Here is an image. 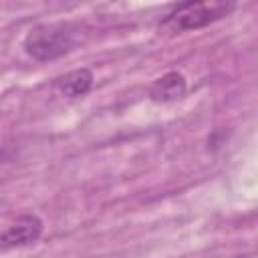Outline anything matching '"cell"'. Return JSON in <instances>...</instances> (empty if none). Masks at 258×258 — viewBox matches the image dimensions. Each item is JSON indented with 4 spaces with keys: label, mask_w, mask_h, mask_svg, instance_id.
I'll return each mask as SVG.
<instances>
[{
    "label": "cell",
    "mask_w": 258,
    "mask_h": 258,
    "mask_svg": "<svg viewBox=\"0 0 258 258\" xmlns=\"http://www.w3.org/2000/svg\"><path fill=\"white\" fill-rule=\"evenodd\" d=\"M93 85V75L91 71L87 69H79V71H73V73H67L64 77H58L54 79V89L69 97V99H75V97H83L85 93H89Z\"/></svg>",
    "instance_id": "obj_5"
},
{
    "label": "cell",
    "mask_w": 258,
    "mask_h": 258,
    "mask_svg": "<svg viewBox=\"0 0 258 258\" xmlns=\"http://www.w3.org/2000/svg\"><path fill=\"white\" fill-rule=\"evenodd\" d=\"M81 42V28L71 22L38 24L24 36V50L36 60H54Z\"/></svg>",
    "instance_id": "obj_1"
},
{
    "label": "cell",
    "mask_w": 258,
    "mask_h": 258,
    "mask_svg": "<svg viewBox=\"0 0 258 258\" xmlns=\"http://www.w3.org/2000/svg\"><path fill=\"white\" fill-rule=\"evenodd\" d=\"M42 234V220L34 214L18 216L14 222L0 226V252L36 242Z\"/></svg>",
    "instance_id": "obj_3"
},
{
    "label": "cell",
    "mask_w": 258,
    "mask_h": 258,
    "mask_svg": "<svg viewBox=\"0 0 258 258\" xmlns=\"http://www.w3.org/2000/svg\"><path fill=\"white\" fill-rule=\"evenodd\" d=\"M183 93H185V79H183L181 73H175V71L157 79L149 89V97L155 103L175 101V99L183 97Z\"/></svg>",
    "instance_id": "obj_4"
},
{
    "label": "cell",
    "mask_w": 258,
    "mask_h": 258,
    "mask_svg": "<svg viewBox=\"0 0 258 258\" xmlns=\"http://www.w3.org/2000/svg\"><path fill=\"white\" fill-rule=\"evenodd\" d=\"M234 10L232 2H183L177 4L157 24L159 34L173 36L187 30L204 28L216 20H222Z\"/></svg>",
    "instance_id": "obj_2"
}]
</instances>
